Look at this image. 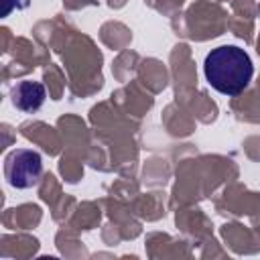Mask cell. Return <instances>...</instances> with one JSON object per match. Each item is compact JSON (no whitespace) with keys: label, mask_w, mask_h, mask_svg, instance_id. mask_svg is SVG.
Wrapping results in <instances>:
<instances>
[{"label":"cell","mask_w":260,"mask_h":260,"mask_svg":"<svg viewBox=\"0 0 260 260\" xmlns=\"http://www.w3.org/2000/svg\"><path fill=\"white\" fill-rule=\"evenodd\" d=\"M203 71L209 85L223 95L242 93L254 75L248 53L236 45H223L207 53Z\"/></svg>","instance_id":"1"},{"label":"cell","mask_w":260,"mask_h":260,"mask_svg":"<svg viewBox=\"0 0 260 260\" xmlns=\"http://www.w3.org/2000/svg\"><path fill=\"white\" fill-rule=\"evenodd\" d=\"M43 173V160L41 154L26 148H16L6 156L4 175L8 185L14 189H28L37 185L39 177Z\"/></svg>","instance_id":"2"},{"label":"cell","mask_w":260,"mask_h":260,"mask_svg":"<svg viewBox=\"0 0 260 260\" xmlns=\"http://www.w3.org/2000/svg\"><path fill=\"white\" fill-rule=\"evenodd\" d=\"M10 98H12V104L22 110V112H37L47 93H45V85L39 83V81H20L12 87L10 91Z\"/></svg>","instance_id":"3"},{"label":"cell","mask_w":260,"mask_h":260,"mask_svg":"<svg viewBox=\"0 0 260 260\" xmlns=\"http://www.w3.org/2000/svg\"><path fill=\"white\" fill-rule=\"evenodd\" d=\"M14 8H24L22 4H18L16 0H4V6H2V16H8Z\"/></svg>","instance_id":"4"}]
</instances>
